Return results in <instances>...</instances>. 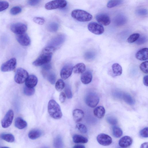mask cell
Instances as JSON below:
<instances>
[{"instance_id":"6da1fadb","label":"cell","mask_w":148,"mask_h":148,"mask_svg":"<svg viewBox=\"0 0 148 148\" xmlns=\"http://www.w3.org/2000/svg\"><path fill=\"white\" fill-rule=\"evenodd\" d=\"M56 49V47L51 46L45 47L39 57L33 62V64L35 66H39L49 63Z\"/></svg>"},{"instance_id":"7a4b0ae2","label":"cell","mask_w":148,"mask_h":148,"mask_svg":"<svg viewBox=\"0 0 148 148\" xmlns=\"http://www.w3.org/2000/svg\"><path fill=\"white\" fill-rule=\"evenodd\" d=\"M48 111L50 116L53 118L58 119L61 118L62 113L60 107L54 100H50L48 103Z\"/></svg>"},{"instance_id":"3957f363","label":"cell","mask_w":148,"mask_h":148,"mask_svg":"<svg viewBox=\"0 0 148 148\" xmlns=\"http://www.w3.org/2000/svg\"><path fill=\"white\" fill-rule=\"evenodd\" d=\"M72 17L77 21L85 22L92 20V15L90 13L84 10L76 9L72 11L71 13Z\"/></svg>"},{"instance_id":"277c9868","label":"cell","mask_w":148,"mask_h":148,"mask_svg":"<svg viewBox=\"0 0 148 148\" xmlns=\"http://www.w3.org/2000/svg\"><path fill=\"white\" fill-rule=\"evenodd\" d=\"M67 4L65 0H54L47 3L45 7L47 10L61 9L65 7Z\"/></svg>"},{"instance_id":"5b68a950","label":"cell","mask_w":148,"mask_h":148,"mask_svg":"<svg viewBox=\"0 0 148 148\" xmlns=\"http://www.w3.org/2000/svg\"><path fill=\"white\" fill-rule=\"evenodd\" d=\"M28 76V73L26 70L22 68H19L15 73L14 80L18 84H22L25 82Z\"/></svg>"},{"instance_id":"8992f818","label":"cell","mask_w":148,"mask_h":148,"mask_svg":"<svg viewBox=\"0 0 148 148\" xmlns=\"http://www.w3.org/2000/svg\"><path fill=\"white\" fill-rule=\"evenodd\" d=\"M99 97L98 95L94 92L88 93L85 98V102L89 107L93 108L96 106L99 101Z\"/></svg>"},{"instance_id":"52a82bcc","label":"cell","mask_w":148,"mask_h":148,"mask_svg":"<svg viewBox=\"0 0 148 148\" xmlns=\"http://www.w3.org/2000/svg\"><path fill=\"white\" fill-rule=\"evenodd\" d=\"M88 28L92 33L98 35L102 34L104 30L103 27L101 25L95 22L89 23L88 25Z\"/></svg>"},{"instance_id":"ba28073f","label":"cell","mask_w":148,"mask_h":148,"mask_svg":"<svg viewBox=\"0 0 148 148\" xmlns=\"http://www.w3.org/2000/svg\"><path fill=\"white\" fill-rule=\"evenodd\" d=\"M10 29L13 33L16 34L25 33L27 29V25L21 23H16L11 25Z\"/></svg>"},{"instance_id":"9c48e42d","label":"cell","mask_w":148,"mask_h":148,"mask_svg":"<svg viewBox=\"0 0 148 148\" xmlns=\"http://www.w3.org/2000/svg\"><path fill=\"white\" fill-rule=\"evenodd\" d=\"M16 64V59L14 58H12L2 65L1 70L3 72L12 71L15 68Z\"/></svg>"},{"instance_id":"30bf717a","label":"cell","mask_w":148,"mask_h":148,"mask_svg":"<svg viewBox=\"0 0 148 148\" xmlns=\"http://www.w3.org/2000/svg\"><path fill=\"white\" fill-rule=\"evenodd\" d=\"M14 113L12 110H9L1 121L2 126L4 128H6L11 125L14 117Z\"/></svg>"},{"instance_id":"8fae6325","label":"cell","mask_w":148,"mask_h":148,"mask_svg":"<svg viewBox=\"0 0 148 148\" xmlns=\"http://www.w3.org/2000/svg\"><path fill=\"white\" fill-rule=\"evenodd\" d=\"M73 67V65L71 64H67L63 67L60 73L61 77L63 79L65 80L71 75Z\"/></svg>"},{"instance_id":"7c38bea8","label":"cell","mask_w":148,"mask_h":148,"mask_svg":"<svg viewBox=\"0 0 148 148\" xmlns=\"http://www.w3.org/2000/svg\"><path fill=\"white\" fill-rule=\"evenodd\" d=\"M97 139L99 144L103 146L110 145L112 142V138L109 135L103 133L99 134Z\"/></svg>"},{"instance_id":"4fadbf2b","label":"cell","mask_w":148,"mask_h":148,"mask_svg":"<svg viewBox=\"0 0 148 148\" xmlns=\"http://www.w3.org/2000/svg\"><path fill=\"white\" fill-rule=\"evenodd\" d=\"M65 39V36L63 34H60L54 37L50 40L48 46H53L56 47L62 44Z\"/></svg>"},{"instance_id":"5bb4252c","label":"cell","mask_w":148,"mask_h":148,"mask_svg":"<svg viewBox=\"0 0 148 148\" xmlns=\"http://www.w3.org/2000/svg\"><path fill=\"white\" fill-rule=\"evenodd\" d=\"M16 38L18 42L23 46H27L30 44V38L28 35L25 33L17 34Z\"/></svg>"},{"instance_id":"9a60e30c","label":"cell","mask_w":148,"mask_h":148,"mask_svg":"<svg viewBox=\"0 0 148 148\" xmlns=\"http://www.w3.org/2000/svg\"><path fill=\"white\" fill-rule=\"evenodd\" d=\"M95 18L97 21L102 25L107 26L110 23V18L109 16L106 14H98L96 16Z\"/></svg>"},{"instance_id":"2e32d148","label":"cell","mask_w":148,"mask_h":148,"mask_svg":"<svg viewBox=\"0 0 148 148\" xmlns=\"http://www.w3.org/2000/svg\"><path fill=\"white\" fill-rule=\"evenodd\" d=\"M132 143V138L129 136H126L122 137L119 140V144L121 147L125 148L130 146Z\"/></svg>"},{"instance_id":"e0dca14e","label":"cell","mask_w":148,"mask_h":148,"mask_svg":"<svg viewBox=\"0 0 148 148\" xmlns=\"http://www.w3.org/2000/svg\"><path fill=\"white\" fill-rule=\"evenodd\" d=\"M38 81V78L34 75H30L28 77L25 82V86L31 88H34L37 84Z\"/></svg>"},{"instance_id":"ac0fdd59","label":"cell","mask_w":148,"mask_h":148,"mask_svg":"<svg viewBox=\"0 0 148 148\" xmlns=\"http://www.w3.org/2000/svg\"><path fill=\"white\" fill-rule=\"evenodd\" d=\"M148 50L147 48H143L138 51L136 53V58L138 60L143 61L148 60Z\"/></svg>"},{"instance_id":"d6986e66","label":"cell","mask_w":148,"mask_h":148,"mask_svg":"<svg viewBox=\"0 0 148 148\" xmlns=\"http://www.w3.org/2000/svg\"><path fill=\"white\" fill-rule=\"evenodd\" d=\"M92 73L87 71L82 73L81 77V80L82 82L85 84L90 83L92 80Z\"/></svg>"},{"instance_id":"ffe728a7","label":"cell","mask_w":148,"mask_h":148,"mask_svg":"<svg viewBox=\"0 0 148 148\" xmlns=\"http://www.w3.org/2000/svg\"><path fill=\"white\" fill-rule=\"evenodd\" d=\"M84 116V112L79 109H76L73 112V116L74 121L76 122H78L81 121Z\"/></svg>"},{"instance_id":"44dd1931","label":"cell","mask_w":148,"mask_h":148,"mask_svg":"<svg viewBox=\"0 0 148 148\" xmlns=\"http://www.w3.org/2000/svg\"><path fill=\"white\" fill-rule=\"evenodd\" d=\"M93 113L95 116L99 119H101L105 115V110L103 106H98L94 109Z\"/></svg>"},{"instance_id":"7402d4cb","label":"cell","mask_w":148,"mask_h":148,"mask_svg":"<svg viewBox=\"0 0 148 148\" xmlns=\"http://www.w3.org/2000/svg\"><path fill=\"white\" fill-rule=\"evenodd\" d=\"M14 125L16 128L20 129H22L26 127L27 123L22 118L18 117L15 120Z\"/></svg>"},{"instance_id":"603a6c76","label":"cell","mask_w":148,"mask_h":148,"mask_svg":"<svg viewBox=\"0 0 148 148\" xmlns=\"http://www.w3.org/2000/svg\"><path fill=\"white\" fill-rule=\"evenodd\" d=\"M86 69V66L82 63H78L73 67V72L76 74L82 73L85 71Z\"/></svg>"},{"instance_id":"cb8c5ba5","label":"cell","mask_w":148,"mask_h":148,"mask_svg":"<svg viewBox=\"0 0 148 148\" xmlns=\"http://www.w3.org/2000/svg\"><path fill=\"white\" fill-rule=\"evenodd\" d=\"M42 134L41 130L37 129L31 130L29 133L28 137L30 139L34 140L40 137Z\"/></svg>"},{"instance_id":"d4e9b609","label":"cell","mask_w":148,"mask_h":148,"mask_svg":"<svg viewBox=\"0 0 148 148\" xmlns=\"http://www.w3.org/2000/svg\"><path fill=\"white\" fill-rule=\"evenodd\" d=\"M115 23L117 25H121L125 24L127 22L126 17L122 14H119L114 18Z\"/></svg>"},{"instance_id":"484cf974","label":"cell","mask_w":148,"mask_h":148,"mask_svg":"<svg viewBox=\"0 0 148 148\" xmlns=\"http://www.w3.org/2000/svg\"><path fill=\"white\" fill-rule=\"evenodd\" d=\"M73 140L75 143H87L88 141V139L78 134H75L73 137Z\"/></svg>"},{"instance_id":"4316f807","label":"cell","mask_w":148,"mask_h":148,"mask_svg":"<svg viewBox=\"0 0 148 148\" xmlns=\"http://www.w3.org/2000/svg\"><path fill=\"white\" fill-rule=\"evenodd\" d=\"M112 70L115 76H120L122 74V70L121 66L118 63L113 64L112 66Z\"/></svg>"},{"instance_id":"83f0119b","label":"cell","mask_w":148,"mask_h":148,"mask_svg":"<svg viewBox=\"0 0 148 148\" xmlns=\"http://www.w3.org/2000/svg\"><path fill=\"white\" fill-rule=\"evenodd\" d=\"M112 132L114 136L116 138L120 137L123 134L121 129L119 127L116 126H114L112 127Z\"/></svg>"},{"instance_id":"f1b7e54d","label":"cell","mask_w":148,"mask_h":148,"mask_svg":"<svg viewBox=\"0 0 148 148\" xmlns=\"http://www.w3.org/2000/svg\"><path fill=\"white\" fill-rule=\"evenodd\" d=\"M1 138L3 140L9 143L14 141L15 138L14 136L11 134H4L1 135Z\"/></svg>"},{"instance_id":"f546056e","label":"cell","mask_w":148,"mask_h":148,"mask_svg":"<svg viewBox=\"0 0 148 148\" xmlns=\"http://www.w3.org/2000/svg\"><path fill=\"white\" fill-rule=\"evenodd\" d=\"M123 98L124 101L129 105H132L134 104L135 101L134 99L128 94H124L123 95Z\"/></svg>"},{"instance_id":"4dcf8cb0","label":"cell","mask_w":148,"mask_h":148,"mask_svg":"<svg viewBox=\"0 0 148 148\" xmlns=\"http://www.w3.org/2000/svg\"><path fill=\"white\" fill-rule=\"evenodd\" d=\"M59 28V25L56 22H52L49 23L47 25L48 30L51 32H56Z\"/></svg>"},{"instance_id":"1f68e13d","label":"cell","mask_w":148,"mask_h":148,"mask_svg":"<svg viewBox=\"0 0 148 148\" xmlns=\"http://www.w3.org/2000/svg\"><path fill=\"white\" fill-rule=\"evenodd\" d=\"M122 0H111L107 3V6L109 8H111L121 4Z\"/></svg>"},{"instance_id":"d6a6232c","label":"cell","mask_w":148,"mask_h":148,"mask_svg":"<svg viewBox=\"0 0 148 148\" xmlns=\"http://www.w3.org/2000/svg\"><path fill=\"white\" fill-rule=\"evenodd\" d=\"M65 86V84L62 80L59 79L56 83L55 87L56 89L58 91H61Z\"/></svg>"},{"instance_id":"836d02e7","label":"cell","mask_w":148,"mask_h":148,"mask_svg":"<svg viewBox=\"0 0 148 148\" xmlns=\"http://www.w3.org/2000/svg\"><path fill=\"white\" fill-rule=\"evenodd\" d=\"M53 145L55 147H62L63 143L61 137L59 136H57L54 139Z\"/></svg>"},{"instance_id":"e575fe53","label":"cell","mask_w":148,"mask_h":148,"mask_svg":"<svg viewBox=\"0 0 148 148\" xmlns=\"http://www.w3.org/2000/svg\"><path fill=\"white\" fill-rule=\"evenodd\" d=\"M56 75L55 74L52 72L48 73L47 75L48 80L52 84H54L56 80Z\"/></svg>"},{"instance_id":"d590c367","label":"cell","mask_w":148,"mask_h":148,"mask_svg":"<svg viewBox=\"0 0 148 148\" xmlns=\"http://www.w3.org/2000/svg\"><path fill=\"white\" fill-rule=\"evenodd\" d=\"M23 92L26 95L30 96L34 94L35 89L34 88L29 87L25 86L24 88Z\"/></svg>"},{"instance_id":"8d00e7d4","label":"cell","mask_w":148,"mask_h":148,"mask_svg":"<svg viewBox=\"0 0 148 148\" xmlns=\"http://www.w3.org/2000/svg\"><path fill=\"white\" fill-rule=\"evenodd\" d=\"M140 34L138 33L133 34L130 36L127 39V42L132 43L136 41L139 38Z\"/></svg>"},{"instance_id":"74e56055","label":"cell","mask_w":148,"mask_h":148,"mask_svg":"<svg viewBox=\"0 0 148 148\" xmlns=\"http://www.w3.org/2000/svg\"><path fill=\"white\" fill-rule=\"evenodd\" d=\"M140 70L144 73H148V62L147 61L141 63L139 66Z\"/></svg>"},{"instance_id":"f35d334b","label":"cell","mask_w":148,"mask_h":148,"mask_svg":"<svg viewBox=\"0 0 148 148\" xmlns=\"http://www.w3.org/2000/svg\"><path fill=\"white\" fill-rule=\"evenodd\" d=\"M76 127L78 130L82 133H86L87 131V128L85 125L81 123H78Z\"/></svg>"},{"instance_id":"ab89813d","label":"cell","mask_w":148,"mask_h":148,"mask_svg":"<svg viewBox=\"0 0 148 148\" xmlns=\"http://www.w3.org/2000/svg\"><path fill=\"white\" fill-rule=\"evenodd\" d=\"M22 11L21 8L16 6L12 8L10 11V13L12 15H16L20 13Z\"/></svg>"},{"instance_id":"60d3db41","label":"cell","mask_w":148,"mask_h":148,"mask_svg":"<svg viewBox=\"0 0 148 148\" xmlns=\"http://www.w3.org/2000/svg\"><path fill=\"white\" fill-rule=\"evenodd\" d=\"M107 122L110 124L114 125L117 124V120L116 118L112 116H108L106 118Z\"/></svg>"},{"instance_id":"b9f144b4","label":"cell","mask_w":148,"mask_h":148,"mask_svg":"<svg viewBox=\"0 0 148 148\" xmlns=\"http://www.w3.org/2000/svg\"><path fill=\"white\" fill-rule=\"evenodd\" d=\"M33 21L35 23L39 25L43 24L45 22L44 18L39 17H34L33 19Z\"/></svg>"},{"instance_id":"7bdbcfd3","label":"cell","mask_w":148,"mask_h":148,"mask_svg":"<svg viewBox=\"0 0 148 148\" xmlns=\"http://www.w3.org/2000/svg\"><path fill=\"white\" fill-rule=\"evenodd\" d=\"M8 3L5 1H0V12L6 9L9 7Z\"/></svg>"},{"instance_id":"ee69618b","label":"cell","mask_w":148,"mask_h":148,"mask_svg":"<svg viewBox=\"0 0 148 148\" xmlns=\"http://www.w3.org/2000/svg\"><path fill=\"white\" fill-rule=\"evenodd\" d=\"M148 127H145L141 130L140 132V136L144 138H147L148 136Z\"/></svg>"},{"instance_id":"f6af8a7d","label":"cell","mask_w":148,"mask_h":148,"mask_svg":"<svg viewBox=\"0 0 148 148\" xmlns=\"http://www.w3.org/2000/svg\"><path fill=\"white\" fill-rule=\"evenodd\" d=\"M65 95L69 99H71L72 98L73 95L70 88L67 86L66 87L65 89Z\"/></svg>"},{"instance_id":"bcb514c9","label":"cell","mask_w":148,"mask_h":148,"mask_svg":"<svg viewBox=\"0 0 148 148\" xmlns=\"http://www.w3.org/2000/svg\"><path fill=\"white\" fill-rule=\"evenodd\" d=\"M42 65V69L43 70L45 71H48L51 68V64L49 63L45 64Z\"/></svg>"},{"instance_id":"7dc6e473","label":"cell","mask_w":148,"mask_h":148,"mask_svg":"<svg viewBox=\"0 0 148 148\" xmlns=\"http://www.w3.org/2000/svg\"><path fill=\"white\" fill-rule=\"evenodd\" d=\"M66 98V95L65 93L63 92H61L59 95V100L61 103L64 102Z\"/></svg>"},{"instance_id":"c3c4849f","label":"cell","mask_w":148,"mask_h":148,"mask_svg":"<svg viewBox=\"0 0 148 148\" xmlns=\"http://www.w3.org/2000/svg\"><path fill=\"white\" fill-rule=\"evenodd\" d=\"M137 13L139 15L144 16L146 15L147 13V10L145 9H140L137 12Z\"/></svg>"},{"instance_id":"681fc988","label":"cell","mask_w":148,"mask_h":148,"mask_svg":"<svg viewBox=\"0 0 148 148\" xmlns=\"http://www.w3.org/2000/svg\"><path fill=\"white\" fill-rule=\"evenodd\" d=\"M40 0H30L28 2L29 4L32 6L36 5L39 3Z\"/></svg>"},{"instance_id":"f907efd6","label":"cell","mask_w":148,"mask_h":148,"mask_svg":"<svg viewBox=\"0 0 148 148\" xmlns=\"http://www.w3.org/2000/svg\"><path fill=\"white\" fill-rule=\"evenodd\" d=\"M143 83L145 85L148 86V75H145L144 77Z\"/></svg>"},{"instance_id":"816d5d0a","label":"cell","mask_w":148,"mask_h":148,"mask_svg":"<svg viewBox=\"0 0 148 148\" xmlns=\"http://www.w3.org/2000/svg\"><path fill=\"white\" fill-rule=\"evenodd\" d=\"M148 146V143L146 142L142 144L141 145V148H147Z\"/></svg>"},{"instance_id":"f5cc1de1","label":"cell","mask_w":148,"mask_h":148,"mask_svg":"<svg viewBox=\"0 0 148 148\" xmlns=\"http://www.w3.org/2000/svg\"><path fill=\"white\" fill-rule=\"evenodd\" d=\"M73 147L74 148H84L85 147L84 145H75Z\"/></svg>"}]
</instances>
